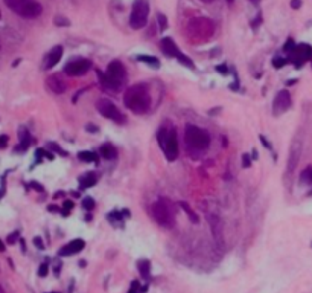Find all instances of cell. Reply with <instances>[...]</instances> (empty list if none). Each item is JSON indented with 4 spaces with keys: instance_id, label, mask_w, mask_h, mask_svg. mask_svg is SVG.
<instances>
[{
    "instance_id": "6da1fadb",
    "label": "cell",
    "mask_w": 312,
    "mask_h": 293,
    "mask_svg": "<svg viewBox=\"0 0 312 293\" xmlns=\"http://www.w3.org/2000/svg\"><path fill=\"white\" fill-rule=\"evenodd\" d=\"M125 107L130 109L136 115H143L151 109V95L145 82H137L127 89L123 95Z\"/></svg>"
},
{
    "instance_id": "7a4b0ae2",
    "label": "cell",
    "mask_w": 312,
    "mask_h": 293,
    "mask_svg": "<svg viewBox=\"0 0 312 293\" xmlns=\"http://www.w3.org/2000/svg\"><path fill=\"white\" fill-rule=\"evenodd\" d=\"M98 76L104 89H107L110 92H119L125 86V82H127V69H125V66L119 60H113L108 65L105 73L98 71Z\"/></svg>"
},
{
    "instance_id": "3957f363",
    "label": "cell",
    "mask_w": 312,
    "mask_h": 293,
    "mask_svg": "<svg viewBox=\"0 0 312 293\" xmlns=\"http://www.w3.org/2000/svg\"><path fill=\"white\" fill-rule=\"evenodd\" d=\"M216 25L207 17H194L186 26V37L191 43H204L215 34Z\"/></svg>"
},
{
    "instance_id": "277c9868",
    "label": "cell",
    "mask_w": 312,
    "mask_h": 293,
    "mask_svg": "<svg viewBox=\"0 0 312 293\" xmlns=\"http://www.w3.org/2000/svg\"><path fill=\"white\" fill-rule=\"evenodd\" d=\"M151 214L154 220L163 226V227H174L175 226V208L172 206V202L168 199H158L151 205Z\"/></svg>"
},
{
    "instance_id": "5b68a950",
    "label": "cell",
    "mask_w": 312,
    "mask_h": 293,
    "mask_svg": "<svg viewBox=\"0 0 312 293\" xmlns=\"http://www.w3.org/2000/svg\"><path fill=\"white\" fill-rule=\"evenodd\" d=\"M157 141H158V145L161 146L166 159L169 162H174L180 153L177 130L174 127H161L157 132Z\"/></svg>"
},
{
    "instance_id": "8992f818",
    "label": "cell",
    "mask_w": 312,
    "mask_h": 293,
    "mask_svg": "<svg viewBox=\"0 0 312 293\" xmlns=\"http://www.w3.org/2000/svg\"><path fill=\"white\" fill-rule=\"evenodd\" d=\"M184 142L189 148L207 150L210 145V135L194 124H187L184 129Z\"/></svg>"
},
{
    "instance_id": "52a82bcc",
    "label": "cell",
    "mask_w": 312,
    "mask_h": 293,
    "mask_svg": "<svg viewBox=\"0 0 312 293\" xmlns=\"http://www.w3.org/2000/svg\"><path fill=\"white\" fill-rule=\"evenodd\" d=\"M5 3L12 12L23 18H37L43 12V6L37 0H5Z\"/></svg>"
},
{
    "instance_id": "ba28073f",
    "label": "cell",
    "mask_w": 312,
    "mask_h": 293,
    "mask_svg": "<svg viewBox=\"0 0 312 293\" xmlns=\"http://www.w3.org/2000/svg\"><path fill=\"white\" fill-rule=\"evenodd\" d=\"M150 5L148 0H134L131 14H130V26L133 29H142L148 22Z\"/></svg>"
},
{
    "instance_id": "9c48e42d",
    "label": "cell",
    "mask_w": 312,
    "mask_h": 293,
    "mask_svg": "<svg viewBox=\"0 0 312 293\" xmlns=\"http://www.w3.org/2000/svg\"><path fill=\"white\" fill-rule=\"evenodd\" d=\"M96 109L98 112L107 119H111L117 124H123L125 121H127V118H125V115L116 107V104L113 101H110L108 98H101L98 102H96Z\"/></svg>"
},
{
    "instance_id": "30bf717a",
    "label": "cell",
    "mask_w": 312,
    "mask_h": 293,
    "mask_svg": "<svg viewBox=\"0 0 312 293\" xmlns=\"http://www.w3.org/2000/svg\"><path fill=\"white\" fill-rule=\"evenodd\" d=\"M92 69V61L87 58H75L70 60L67 65L64 66V73L69 76H81L87 73Z\"/></svg>"
},
{
    "instance_id": "8fae6325",
    "label": "cell",
    "mask_w": 312,
    "mask_h": 293,
    "mask_svg": "<svg viewBox=\"0 0 312 293\" xmlns=\"http://www.w3.org/2000/svg\"><path fill=\"white\" fill-rule=\"evenodd\" d=\"M300 156H302V139L300 138H296L293 141V144H291L289 156H288V166H286V170H288L289 174H293L294 170L297 168Z\"/></svg>"
},
{
    "instance_id": "7c38bea8",
    "label": "cell",
    "mask_w": 312,
    "mask_h": 293,
    "mask_svg": "<svg viewBox=\"0 0 312 293\" xmlns=\"http://www.w3.org/2000/svg\"><path fill=\"white\" fill-rule=\"evenodd\" d=\"M311 58H312V48L309 45H305V43L297 45L294 48V51L291 52V61L294 63L296 68H300L305 61H308Z\"/></svg>"
},
{
    "instance_id": "4fadbf2b",
    "label": "cell",
    "mask_w": 312,
    "mask_h": 293,
    "mask_svg": "<svg viewBox=\"0 0 312 293\" xmlns=\"http://www.w3.org/2000/svg\"><path fill=\"white\" fill-rule=\"evenodd\" d=\"M46 86H48V89L51 92H53L56 95H61V93H64L67 90V81L64 79V76H62V75L53 73V75L48 76Z\"/></svg>"
},
{
    "instance_id": "5bb4252c",
    "label": "cell",
    "mask_w": 312,
    "mask_h": 293,
    "mask_svg": "<svg viewBox=\"0 0 312 293\" xmlns=\"http://www.w3.org/2000/svg\"><path fill=\"white\" fill-rule=\"evenodd\" d=\"M291 104H293V99H291V95L288 90H280L276 98H274V102H273V109H274V113L276 115H280V113H285Z\"/></svg>"
},
{
    "instance_id": "9a60e30c",
    "label": "cell",
    "mask_w": 312,
    "mask_h": 293,
    "mask_svg": "<svg viewBox=\"0 0 312 293\" xmlns=\"http://www.w3.org/2000/svg\"><path fill=\"white\" fill-rule=\"evenodd\" d=\"M86 247V243L84 240H81V238H76V240H72L70 243L64 244L61 249H59V252L58 255L59 257H72V255H76L79 254L82 249Z\"/></svg>"
},
{
    "instance_id": "2e32d148",
    "label": "cell",
    "mask_w": 312,
    "mask_h": 293,
    "mask_svg": "<svg viewBox=\"0 0 312 293\" xmlns=\"http://www.w3.org/2000/svg\"><path fill=\"white\" fill-rule=\"evenodd\" d=\"M160 46H161V51L164 52V55H168V57H172V58H177L178 60V57L181 55L178 46L175 45V41L172 38H169V37L163 38Z\"/></svg>"
},
{
    "instance_id": "e0dca14e",
    "label": "cell",
    "mask_w": 312,
    "mask_h": 293,
    "mask_svg": "<svg viewBox=\"0 0 312 293\" xmlns=\"http://www.w3.org/2000/svg\"><path fill=\"white\" fill-rule=\"evenodd\" d=\"M61 57H62V46H55L48 55H46V58H45V69L48 71V69H52L53 66H56L58 63H59V60H61Z\"/></svg>"
},
{
    "instance_id": "ac0fdd59",
    "label": "cell",
    "mask_w": 312,
    "mask_h": 293,
    "mask_svg": "<svg viewBox=\"0 0 312 293\" xmlns=\"http://www.w3.org/2000/svg\"><path fill=\"white\" fill-rule=\"evenodd\" d=\"M99 154L102 159H105V160H113L117 157V150H116V146L111 145V144H104L101 148H99Z\"/></svg>"
},
{
    "instance_id": "d6986e66",
    "label": "cell",
    "mask_w": 312,
    "mask_h": 293,
    "mask_svg": "<svg viewBox=\"0 0 312 293\" xmlns=\"http://www.w3.org/2000/svg\"><path fill=\"white\" fill-rule=\"evenodd\" d=\"M96 180H98V177L95 173H87L79 177V188L81 190H87V188H92L96 185Z\"/></svg>"
},
{
    "instance_id": "ffe728a7",
    "label": "cell",
    "mask_w": 312,
    "mask_h": 293,
    "mask_svg": "<svg viewBox=\"0 0 312 293\" xmlns=\"http://www.w3.org/2000/svg\"><path fill=\"white\" fill-rule=\"evenodd\" d=\"M137 267H139L142 278L148 281L151 278V264H150V261L148 260H139Z\"/></svg>"
},
{
    "instance_id": "44dd1931",
    "label": "cell",
    "mask_w": 312,
    "mask_h": 293,
    "mask_svg": "<svg viewBox=\"0 0 312 293\" xmlns=\"http://www.w3.org/2000/svg\"><path fill=\"white\" fill-rule=\"evenodd\" d=\"M29 144H31V136H29V133H28V130L26 129H20V145H18V150L20 151H25L28 146H29Z\"/></svg>"
},
{
    "instance_id": "7402d4cb",
    "label": "cell",
    "mask_w": 312,
    "mask_h": 293,
    "mask_svg": "<svg viewBox=\"0 0 312 293\" xmlns=\"http://www.w3.org/2000/svg\"><path fill=\"white\" fill-rule=\"evenodd\" d=\"M78 157H79L81 162H86V163L96 162L98 163V154L95 151H79L78 153Z\"/></svg>"
},
{
    "instance_id": "603a6c76",
    "label": "cell",
    "mask_w": 312,
    "mask_h": 293,
    "mask_svg": "<svg viewBox=\"0 0 312 293\" xmlns=\"http://www.w3.org/2000/svg\"><path fill=\"white\" fill-rule=\"evenodd\" d=\"M218 221H219V219H218V217H212V220H210V223H212V229H213V235H215V240H216V243L222 244V229H221V226H219V227L216 226V224H218Z\"/></svg>"
},
{
    "instance_id": "cb8c5ba5",
    "label": "cell",
    "mask_w": 312,
    "mask_h": 293,
    "mask_svg": "<svg viewBox=\"0 0 312 293\" xmlns=\"http://www.w3.org/2000/svg\"><path fill=\"white\" fill-rule=\"evenodd\" d=\"M137 60L142 61V63H147V65H150L151 68H160V61L156 57H151V55H139Z\"/></svg>"
},
{
    "instance_id": "d4e9b609",
    "label": "cell",
    "mask_w": 312,
    "mask_h": 293,
    "mask_svg": "<svg viewBox=\"0 0 312 293\" xmlns=\"http://www.w3.org/2000/svg\"><path fill=\"white\" fill-rule=\"evenodd\" d=\"M300 183L312 185V166H308V168L300 174ZM311 194H312V191H311Z\"/></svg>"
},
{
    "instance_id": "484cf974",
    "label": "cell",
    "mask_w": 312,
    "mask_h": 293,
    "mask_svg": "<svg viewBox=\"0 0 312 293\" xmlns=\"http://www.w3.org/2000/svg\"><path fill=\"white\" fill-rule=\"evenodd\" d=\"M180 206L183 208V211H184L187 216H189V219H191V221H192V223H198V216L192 211L189 205H187L186 202H181V203H180Z\"/></svg>"
},
{
    "instance_id": "4316f807",
    "label": "cell",
    "mask_w": 312,
    "mask_h": 293,
    "mask_svg": "<svg viewBox=\"0 0 312 293\" xmlns=\"http://www.w3.org/2000/svg\"><path fill=\"white\" fill-rule=\"evenodd\" d=\"M73 202L72 200H64V203H62V208H64V209H61V214L62 216H69L70 214V211H72V209H73Z\"/></svg>"
},
{
    "instance_id": "83f0119b",
    "label": "cell",
    "mask_w": 312,
    "mask_h": 293,
    "mask_svg": "<svg viewBox=\"0 0 312 293\" xmlns=\"http://www.w3.org/2000/svg\"><path fill=\"white\" fill-rule=\"evenodd\" d=\"M82 208H84L86 211H92L95 208V200L92 197H84V200H82Z\"/></svg>"
},
{
    "instance_id": "f1b7e54d",
    "label": "cell",
    "mask_w": 312,
    "mask_h": 293,
    "mask_svg": "<svg viewBox=\"0 0 312 293\" xmlns=\"http://www.w3.org/2000/svg\"><path fill=\"white\" fill-rule=\"evenodd\" d=\"M46 146H48V148H49V150H53V151L59 153L61 156H67V153H66L64 150H62V148H61V146H58L56 144H53V142H49V144H48Z\"/></svg>"
},
{
    "instance_id": "f546056e",
    "label": "cell",
    "mask_w": 312,
    "mask_h": 293,
    "mask_svg": "<svg viewBox=\"0 0 312 293\" xmlns=\"http://www.w3.org/2000/svg\"><path fill=\"white\" fill-rule=\"evenodd\" d=\"M297 45L294 43V40L293 38H289L288 41H286V43H285V46H283V51L285 52H288V54H291V52H293L294 51V48H296Z\"/></svg>"
},
{
    "instance_id": "4dcf8cb0",
    "label": "cell",
    "mask_w": 312,
    "mask_h": 293,
    "mask_svg": "<svg viewBox=\"0 0 312 293\" xmlns=\"http://www.w3.org/2000/svg\"><path fill=\"white\" fill-rule=\"evenodd\" d=\"M158 25H160V29L161 31H164L166 28H168V20H166V17L163 15V14H158Z\"/></svg>"
},
{
    "instance_id": "1f68e13d",
    "label": "cell",
    "mask_w": 312,
    "mask_h": 293,
    "mask_svg": "<svg viewBox=\"0 0 312 293\" xmlns=\"http://www.w3.org/2000/svg\"><path fill=\"white\" fill-rule=\"evenodd\" d=\"M286 63H288L286 60H283V58H277V57H276V58L273 60V66H274L276 69H280V68H283V66L286 65Z\"/></svg>"
},
{
    "instance_id": "d6a6232c",
    "label": "cell",
    "mask_w": 312,
    "mask_h": 293,
    "mask_svg": "<svg viewBox=\"0 0 312 293\" xmlns=\"http://www.w3.org/2000/svg\"><path fill=\"white\" fill-rule=\"evenodd\" d=\"M48 272H49V266H48V263H43L38 269V277H46Z\"/></svg>"
},
{
    "instance_id": "836d02e7",
    "label": "cell",
    "mask_w": 312,
    "mask_h": 293,
    "mask_svg": "<svg viewBox=\"0 0 312 293\" xmlns=\"http://www.w3.org/2000/svg\"><path fill=\"white\" fill-rule=\"evenodd\" d=\"M252 157H250L248 154H242V166L244 168H250V165H252Z\"/></svg>"
},
{
    "instance_id": "e575fe53",
    "label": "cell",
    "mask_w": 312,
    "mask_h": 293,
    "mask_svg": "<svg viewBox=\"0 0 312 293\" xmlns=\"http://www.w3.org/2000/svg\"><path fill=\"white\" fill-rule=\"evenodd\" d=\"M259 139H260V142L265 145V148H268V150H273V145H271V142H269V141H268V139H266L263 135H260V136H259Z\"/></svg>"
},
{
    "instance_id": "d590c367",
    "label": "cell",
    "mask_w": 312,
    "mask_h": 293,
    "mask_svg": "<svg viewBox=\"0 0 312 293\" xmlns=\"http://www.w3.org/2000/svg\"><path fill=\"white\" fill-rule=\"evenodd\" d=\"M142 290H139V281H133L131 289L128 290V293H140Z\"/></svg>"
},
{
    "instance_id": "8d00e7d4",
    "label": "cell",
    "mask_w": 312,
    "mask_h": 293,
    "mask_svg": "<svg viewBox=\"0 0 312 293\" xmlns=\"http://www.w3.org/2000/svg\"><path fill=\"white\" fill-rule=\"evenodd\" d=\"M34 244H35V246H37L38 249H41V250H43V249H45L43 240H41L40 237H35V238H34Z\"/></svg>"
},
{
    "instance_id": "74e56055",
    "label": "cell",
    "mask_w": 312,
    "mask_h": 293,
    "mask_svg": "<svg viewBox=\"0 0 312 293\" xmlns=\"http://www.w3.org/2000/svg\"><path fill=\"white\" fill-rule=\"evenodd\" d=\"M6 144H8V136L2 135V136H0V148H5Z\"/></svg>"
},
{
    "instance_id": "f35d334b",
    "label": "cell",
    "mask_w": 312,
    "mask_h": 293,
    "mask_svg": "<svg viewBox=\"0 0 312 293\" xmlns=\"http://www.w3.org/2000/svg\"><path fill=\"white\" fill-rule=\"evenodd\" d=\"M216 71H218V72H221L222 75H227V73H228V69H227V66H225V65L216 66Z\"/></svg>"
},
{
    "instance_id": "ab89813d",
    "label": "cell",
    "mask_w": 312,
    "mask_h": 293,
    "mask_svg": "<svg viewBox=\"0 0 312 293\" xmlns=\"http://www.w3.org/2000/svg\"><path fill=\"white\" fill-rule=\"evenodd\" d=\"M300 5H302L300 0H291V8H293V9H299Z\"/></svg>"
},
{
    "instance_id": "60d3db41",
    "label": "cell",
    "mask_w": 312,
    "mask_h": 293,
    "mask_svg": "<svg viewBox=\"0 0 312 293\" xmlns=\"http://www.w3.org/2000/svg\"><path fill=\"white\" fill-rule=\"evenodd\" d=\"M17 238H18V232H14V234H12V235H11V237L8 238V243H11V244H12V243H14V241L17 240Z\"/></svg>"
},
{
    "instance_id": "b9f144b4",
    "label": "cell",
    "mask_w": 312,
    "mask_h": 293,
    "mask_svg": "<svg viewBox=\"0 0 312 293\" xmlns=\"http://www.w3.org/2000/svg\"><path fill=\"white\" fill-rule=\"evenodd\" d=\"M49 211H52V213H61V209L58 206H55V205H51L49 206Z\"/></svg>"
},
{
    "instance_id": "7bdbcfd3",
    "label": "cell",
    "mask_w": 312,
    "mask_h": 293,
    "mask_svg": "<svg viewBox=\"0 0 312 293\" xmlns=\"http://www.w3.org/2000/svg\"><path fill=\"white\" fill-rule=\"evenodd\" d=\"M32 188H35L37 191H43V186H40V185H37V182H32Z\"/></svg>"
},
{
    "instance_id": "ee69618b",
    "label": "cell",
    "mask_w": 312,
    "mask_h": 293,
    "mask_svg": "<svg viewBox=\"0 0 312 293\" xmlns=\"http://www.w3.org/2000/svg\"><path fill=\"white\" fill-rule=\"evenodd\" d=\"M86 129H87L89 132H98V127H95V125H90V124L87 125V127H86Z\"/></svg>"
},
{
    "instance_id": "f6af8a7d",
    "label": "cell",
    "mask_w": 312,
    "mask_h": 293,
    "mask_svg": "<svg viewBox=\"0 0 312 293\" xmlns=\"http://www.w3.org/2000/svg\"><path fill=\"white\" fill-rule=\"evenodd\" d=\"M252 159H253V160H256V159H258V151H256V150H253V153H252Z\"/></svg>"
},
{
    "instance_id": "bcb514c9",
    "label": "cell",
    "mask_w": 312,
    "mask_h": 293,
    "mask_svg": "<svg viewBox=\"0 0 312 293\" xmlns=\"http://www.w3.org/2000/svg\"><path fill=\"white\" fill-rule=\"evenodd\" d=\"M3 250H5V244H3L2 240H0V252H3Z\"/></svg>"
},
{
    "instance_id": "7dc6e473",
    "label": "cell",
    "mask_w": 312,
    "mask_h": 293,
    "mask_svg": "<svg viewBox=\"0 0 312 293\" xmlns=\"http://www.w3.org/2000/svg\"><path fill=\"white\" fill-rule=\"evenodd\" d=\"M200 2H203V3H213L215 0H200Z\"/></svg>"
},
{
    "instance_id": "c3c4849f",
    "label": "cell",
    "mask_w": 312,
    "mask_h": 293,
    "mask_svg": "<svg viewBox=\"0 0 312 293\" xmlns=\"http://www.w3.org/2000/svg\"><path fill=\"white\" fill-rule=\"evenodd\" d=\"M61 196H64V193H62V191H59V193H56V194H55L53 197H55V199H58V197H61Z\"/></svg>"
},
{
    "instance_id": "681fc988",
    "label": "cell",
    "mask_w": 312,
    "mask_h": 293,
    "mask_svg": "<svg viewBox=\"0 0 312 293\" xmlns=\"http://www.w3.org/2000/svg\"><path fill=\"white\" fill-rule=\"evenodd\" d=\"M294 82H297V79H291V81H288V86H291V84H294Z\"/></svg>"
},
{
    "instance_id": "f907efd6",
    "label": "cell",
    "mask_w": 312,
    "mask_h": 293,
    "mask_svg": "<svg viewBox=\"0 0 312 293\" xmlns=\"http://www.w3.org/2000/svg\"><path fill=\"white\" fill-rule=\"evenodd\" d=\"M72 196H73V197H79V193H78V191H73Z\"/></svg>"
},
{
    "instance_id": "816d5d0a",
    "label": "cell",
    "mask_w": 312,
    "mask_h": 293,
    "mask_svg": "<svg viewBox=\"0 0 312 293\" xmlns=\"http://www.w3.org/2000/svg\"><path fill=\"white\" fill-rule=\"evenodd\" d=\"M0 293H5V290H3V287H2V286H0Z\"/></svg>"
},
{
    "instance_id": "f5cc1de1",
    "label": "cell",
    "mask_w": 312,
    "mask_h": 293,
    "mask_svg": "<svg viewBox=\"0 0 312 293\" xmlns=\"http://www.w3.org/2000/svg\"><path fill=\"white\" fill-rule=\"evenodd\" d=\"M227 2H228V3H233V2H235V0H227Z\"/></svg>"
},
{
    "instance_id": "db71d44e",
    "label": "cell",
    "mask_w": 312,
    "mask_h": 293,
    "mask_svg": "<svg viewBox=\"0 0 312 293\" xmlns=\"http://www.w3.org/2000/svg\"><path fill=\"white\" fill-rule=\"evenodd\" d=\"M51 293H58V292H51Z\"/></svg>"
},
{
    "instance_id": "11a10c76",
    "label": "cell",
    "mask_w": 312,
    "mask_h": 293,
    "mask_svg": "<svg viewBox=\"0 0 312 293\" xmlns=\"http://www.w3.org/2000/svg\"><path fill=\"white\" fill-rule=\"evenodd\" d=\"M311 246H312V244H311Z\"/></svg>"
}]
</instances>
